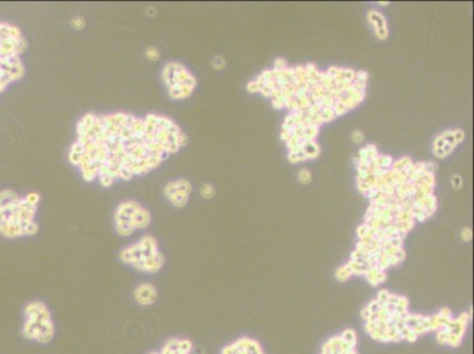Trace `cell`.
Returning <instances> with one entry per match:
<instances>
[{"mask_svg": "<svg viewBox=\"0 0 474 354\" xmlns=\"http://www.w3.org/2000/svg\"><path fill=\"white\" fill-rule=\"evenodd\" d=\"M188 142L182 127L164 115L88 113L76 124L68 158L83 180L109 188L117 181L145 176Z\"/></svg>", "mask_w": 474, "mask_h": 354, "instance_id": "cell-1", "label": "cell"}, {"mask_svg": "<svg viewBox=\"0 0 474 354\" xmlns=\"http://www.w3.org/2000/svg\"><path fill=\"white\" fill-rule=\"evenodd\" d=\"M362 319L366 332L381 343H412L424 334L435 333L438 343L452 347L460 345L470 324L466 313L453 318L448 308L434 315L412 314L405 296L388 291H381L365 307Z\"/></svg>", "mask_w": 474, "mask_h": 354, "instance_id": "cell-2", "label": "cell"}, {"mask_svg": "<svg viewBox=\"0 0 474 354\" xmlns=\"http://www.w3.org/2000/svg\"><path fill=\"white\" fill-rule=\"evenodd\" d=\"M40 194L28 193L15 202L0 207V234L7 238L33 236L39 231L36 222Z\"/></svg>", "mask_w": 474, "mask_h": 354, "instance_id": "cell-3", "label": "cell"}, {"mask_svg": "<svg viewBox=\"0 0 474 354\" xmlns=\"http://www.w3.org/2000/svg\"><path fill=\"white\" fill-rule=\"evenodd\" d=\"M119 259L142 273L160 272L165 264V256L154 236L146 234L138 241L126 245L119 253Z\"/></svg>", "mask_w": 474, "mask_h": 354, "instance_id": "cell-4", "label": "cell"}, {"mask_svg": "<svg viewBox=\"0 0 474 354\" xmlns=\"http://www.w3.org/2000/svg\"><path fill=\"white\" fill-rule=\"evenodd\" d=\"M21 333L28 340L49 344L56 333L50 309L43 301H31L24 309V324Z\"/></svg>", "mask_w": 474, "mask_h": 354, "instance_id": "cell-5", "label": "cell"}, {"mask_svg": "<svg viewBox=\"0 0 474 354\" xmlns=\"http://www.w3.org/2000/svg\"><path fill=\"white\" fill-rule=\"evenodd\" d=\"M162 81L171 100L183 101L191 97L197 87V78L183 63L171 60L162 68Z\"/></svg>", "mask_w": 474, "mask_h": 354, "instance_id": "cell-6", "label": "cell"}, {"mask_svg": "<svg viewBox=\"0 0 474 354\" xmlns=\"http://www.w3.org/2000/svg\"><path fill=\"white\" fill-rule=\"evenodd\" d=\"M113 222L116 232L128 237L136 231H143L150 226L151 214L136 201H124L114 210Z\"/></svg>", "mask_w": 474, "mask_h": 354, "instance_id": "cell-7", "label": "cell"}, {"mask_svg": "<svg viewBox=\"0 0 474 354\" xmlns=\"http://www.w3.org/2000/svg\"><path fill=\"white\" fill-rule=\"evenodd\" d=\"M320 354H359L355 331L345 330L341 334L330 338L323 345Z\"/></svg>", "mask_w": 474, "mask_h": 354, "instance_id": "cell-8", "label": "cell"}, {"mask_svg": "<svg viewBox=\"0 0 474 354\" xmlns=\"http://www.w3.org/2000/svg\"><path fill=\"white\" fill-rule=\"evenodd\" d=\"M191 183L187 178H178L164 186L163 194L169 202L176 208H183L188 205L191 194Z\"/></svg>", "mask_w": 474, "mask_h": 354, "instance_id": "cell-9", "label": "cell"}, {"mask_svg": "<svg viewBox=\"0 0 474 354\" xmlns=\"http://www.w3.org/2000/svg\"><path fill=\"white\" fill-rule=\"evenodd\" d=\"M221 354H265V351L259 341L243 337L225 346Z\"/></svg>", "mask_w": 474, "mask_h": 354, "instance_id": "cell-10", "label": "cell"}, {"mask_svg": "<svg viewBox=\"0 0 474 354\" xmlns=\"http://www.w3.org/2000/svg\"><path fill=\"white\" fill-rule=\"evenodd\" d=\"M193 350L192 341L188 338H170L158 352L149 354H191Z\"/></svg>", "mask_w": 474, "mask_h": 354, "instance_id": "cell-11", "label": "cell"}, {"mask_svg": "<svg viewBox=\"0 0 474 354\" xmlns=\"http://www.w3.org/2000/svg\"><path fill=\"white\" fill-rule=\"evenodd\" d=\"M157 289H156V287L150 282L139 283L135 288V291H133V299H135V301L138 305L144 306V307L154 305L156 300H157Z\"/></svg>", "mask_w": 474, "mask_h": 354, "instance_id": "cell-12", "label": "cell"}, {"mask_svg": "<svg viewBox=\"0 0 474 354\" xmlns=\"http://www.w3.org/2000/svg\"><path fill=\"white\" fill-rule=\"evenodd\" d=\"M370 18L373 23L374 27H375V32H377V36L380 38V39H384L388 36L387 32V27L386 24H384V18L378 12L372 11L370 13Z\"/></svg>", "mask_w": 474, "mask_h": 354, "instance_id": "cell-13", "label": "cell"}, {"mask_svg": "<svg viewBox=\"0 0 474 354\" xmlns=\"http://www.w3.org/2000/svg\"><path fill=\"white\" fill-rule=\"evenodd\" d=\"M215 194H216V189L212 184L205 183L201 187V195L202 197H204V199L206 200L212 199V197L215 196Z\"/></svg>", "mask_w": 474, "mask_h": 354, "instance_id": "cell-14", "label": "cell"}, {"mask_svg": "<svg viewBox=\"0 0 474 354\" xmlns=\"http://www.w3.org/2000/svg\"><path fill=\"white\" fill-rule=\"evenodd\" d=\"M160 50L157 49L156 46H149L146 47L145 50V58L150 62H156V60L160 59Z\"/></svg>", "mask_w": 474, "mask_h": 354, "instance_id": "cell-15", "label": "cell"}, {"mask_svg": "<svg viewBox=\"0 0 474 354\" xmlns=\"http://www.w3.org/2000/svg\"><path fill=\"white\" fill-rule=\"evenodd\" d=\"M225 65H227V62H225V59L221 56H216L215 58L211 60L212 69L217 70V71H219V70H223L225 68Z\"/></svg>", "mask_w": 474, "mask_h": 354, "instance_id": "cell-16", "label": "cell"}, {"mask_svg": "<svg viewBox=\"0 0 474 354\" xmlns=\"http://www.w3.org/2000/svg\"><path fill=\"white\" fill-rule=\"evenodd\" d=\"M85 19L81 17V15H76V17L72 18L71 20V26L75 28V30H83L85 27Z\"/></svg>", "mask_w": 474, "mask_h": 354, "instance_id": "cell-17", "label": "cell"}, {"mask_svg": "<svg viewBox=\"0 0 474 354\" xmlns=\"http://www.w3.org/2000/svg\"><path fill=\"white\" fill-rule=\"evenodd\" d=\"M298 178H300L301 183H308L311 178L310 173L308 170H305V169H302V170H300V173H298Z\"/></svg>", "mask_w": 474, "mask_h": 354, "instance_id": "cell-18", "label": "cell"}, {"mask_svg": "<svg viewBox=\"0 0 474 354\" xmlns=\"http://www.w3.org/2000/svg\"><path fill=\"white\" fill-rule=\"evenodd\" d=\"M461 238H463L464 241L469 242L471 238H472V231H471L470 228L464 229V231L461 232Z\"/></svg>", "mask_w": 474, "mask_h": 354, "instance_id": "cell-19", "label": "cell"}, {"mask_svg": "<svg viewBox=\"0 0 474 354\" xmlns=\"http://www.w3.org/2000/svg\"><path fill=\"white\" fill-rule=\"evenodd\" d=\"M353 139H354V142H361L362 139H364V136H362V133L361 131H355L354 132V135H353Z\"/></svg>", "mask_w": 474, "mask_h": 354, "instance_id": "cell-20", "label": "cell"}]
</instances>
